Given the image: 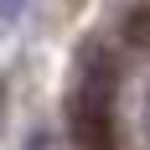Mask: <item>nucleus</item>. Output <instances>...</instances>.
Listing matches in <instances>:
<instances>
[{
  "label": "nucleus",
  "instance_id": "f257e3e1",
  "mask_svg": "<svg viewBox=\"0 0 150 150\" xmlns=\"http://www.w3.org/2000/svg\"><path fill=\"white\" fill-rule=\"evenodd\" d=\"M67 129L78 150H114V62L93 52L73 98H67Z\"/></svg>",
  "mask_w": 150,
  "mask_h": 150
},
{
  "label": "nucleus",
  "instance_id": "f03ea898",
  "mask_svg": "<svg viewBox=\"0 0 150 150\" xmlns=\"http://www.w3.org/2000/svg\"><path fill=\"white\" fill-rule=\"evenodd\" d=\"M124 36L135 47H150V5H140L135 16H129V26H124Z\"/></svg>",
  "mask_w": 150,
  "mask_h": 150
},
{
  "label": "nucleus",
  "instance_id": "7ed1b4c3",
  "mask_svg": "<svg viewBox=\"0 0 150 150\" xmlns=\"http://www.w3.org/2000/svg\"><path fill=\"white\" fill-rule=\"evenodd\" d=\"M21 11H26V0H0V31L16 26V21H21Z\"/></svg>",
  "mask_w": 150,
  "mask_h": 150
},
{
  "label": "nucleus",
  "instance_id": "20e7f679",
  "mask_svg": "<svg viewBox=\"0 0 150 150\" xmlns=\"http://www.w3.org/2000/svg\"><path fill=\"white\" fill-rule=\"evenodd\" d=\"M145 104H150V93H145Z\"/></svg>",
  "mask_w": 150,
  "mask_h": 150
}]
</instances>
